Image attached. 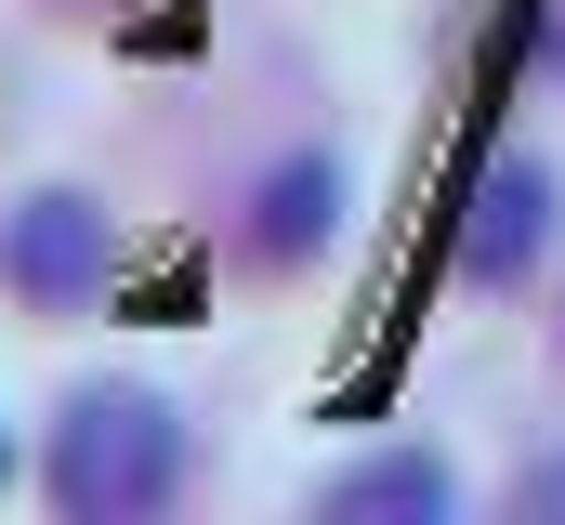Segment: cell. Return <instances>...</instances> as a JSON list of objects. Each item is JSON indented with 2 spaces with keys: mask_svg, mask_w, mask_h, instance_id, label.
<instances>
[{
  "mask_svg": "<svg viewBox=\"0 0 565 525\" xmlns=\"http://www.w3.org/2000/svg\"><path fill=\"white\" fill-rule=\"evenodd\" d=\"M171 486H184V420H171V394H145V382L66 394V420H53V513L145 525V513H171Z\"/></svg>",
  "mask_w": 565,
  "mask_h": 525,
  "instance_id": "obj_1",
  "label": "cell"
},
{
  "mask_svg": "<svg viewBox=\"0 0 565 525\" xmlns=\"http://www.w3.org/2000/svg\"><path fill=\"white\" fill-rule=\"evenodd\" d=\"M540 250H553V171H540V158H487L473 224H460V276L526 289V262H540Z\"/></svg>",
  "mask_w": 565,
  "mask_h": 525,
  "instance_id": "obj_2",
  "label": "cell"
},
{
  "mask_svg": "<svg viewBox=\"0 0 565 525\" xmlns=\"http://www.w3.org/2000/svg\"><path fill=\"white\" fill-rule=\"evenodd\" d=\"M0 276H13L26 302H79V289H106V211H93V197H26L13 237H0Z\"/></svg>",
  "mask_w": 565,
  "mask_h": 525,
  "instance_id": "obj_3",
  "label": "cell"
},
{
  "mask_svg": "<svg viewBox=\"0 0 565 525\" xmlns=\"http://www.w3.org/2000/svg\"><path fill=\"white\" fill-rule=\"evenodd\" d=\"M460 500V473L434 460V447H382V460H355V473H329V525H434Z\"/></svg>",
  "mask_w": 565,
  "mask_h": 525,
  "instance_id": "obj_4",
  "label": "cell"
},
{
  "mask_svg": "<svg viewBox=\"0 0 565 525\" xmlns=\"http://www.w3.org/2000/svg\"><path fill=\"white\" fill-rule=\"evenodd\" d=\"M329 224H342V171H329V158L264 171V197H250V250H264V262H316Z\"/></svg>",
  "mask_w": 565,
  "mask_h": 525,
  "instance_id": "obj_5",
  "label": "cell"
},
{
  "mask_svg": "<svg viewBox=\"0 0 565 525\" xmlns=\"http://www.w3.org/2000/svg\"><path fill=\"white\" fill-rule=\"evenodd\" d=\"M526 513H540V525H565V460H540V473H526Z\"/></svg>",
  "mask_w": 565,
  "mask_h": 525,
  "instance_id": "obj_6",
  "label": "cell"
},
{
  "mask_svg": "<svg viewBox=\"0 0 565 525\" xmlns=\"http://www.w3.org/2000/svg\"><path fill=\"white\" fill-rule=\"evenodd\" d=\"M0 473H13V447H0Z\"/></svg>",
  "mask_w": 565,
  "mask_h": 525,
  "instance_id": "obj_7",
  "label": "cell"
}]
</instances>
